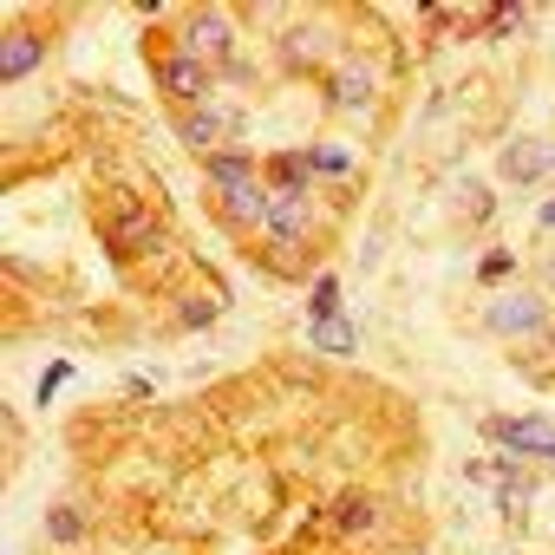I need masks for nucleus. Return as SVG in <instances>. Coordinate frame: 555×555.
<instances>
[{"instance_id": "nucleus-1", "label": "nucleus", "mask_w": 555, "mask_h": 555, "mask_svg": "<svg viewBox=\"0 0 555 555\" xmlns=\"http://www.w3.org/2000/svg\"><path fill=\"white\" fill-rule=\"evenodd\" d=\"M483 327L496 334V340H542L548 334V301L542 295H496L490 308H483Z\"/></svg>"}, {"instance_id": "nucleus-2", "label": "nucleus", "mask_w": 555, "mask_h": 555, "mask_svg": "<svg viewBox=\"0 0 555 555\" xmlns=\"http://www.w3.org/2000/svg\"><path fill=\"white\" fill-rule=\"evenodd\" d=\"M235 47V21L222 14V8H196V14H183V27H177V53H190V60H216V53H229Z\"/></svg>"}, {"instance_id": "nucleus-3", "label": "nucleus", "mask_w": 555, "mask_h": 555, "mask_svg": "<svg viewBox=\"0 0 555 555\" xmlns=\"http://www.w3.org/2000/svg\"><path fill=\"white\" fill-rule=\"evenodd\" d=\"M229 131H235V112H229V105H190V112H183V125H177V138H183L190 151H203V157L229 151V144H222Z\"/></svg>"}, {"instance_id": "nucleus-4", "label": "nucleus", "mask_w": 555, "mask_h": 555, "mask_svg": "<svg viewBox=\"0 0 555 555\" xmlns=\"http://www.w3.org/2000/svg\"><path fill=\"white\" fill-rule=\"evenodd\" d=\"M483 431L516 457H555V425L548 418H490Z\"/></svg>"}, {"instance_id": "nucleus-5", "label": "nucleus", "mask_w": 555, "mask_h": 555, "mask_svg": "<svg viewBox=\"0 0 555 555\" xmlns=\"http://www.w3.org/2000/svg\"><path fill=\"white\" fill-rule=\"evenodd\" d=\"M157 86L170 99H183V105H209V66L190 60V53H164L157 60Z\"/></svg>"}, {"instance_id": "nucleus-6", "label": "nucleus", "mask_w": 555, "mask_h": 555, "mask_svg": "<svg viewBox=\"0 0 555 555\" xmlns=\"http://www.w3.org/2000/svg\"><path fill=\"white\" fill-rule=\"evenodd\" d=\"M496 170H503V183H535V177L555 170V144L548 138H509L503 157H496Z\"/></svg>"}, {"instance_id": "nucleus-7", "label": "nucleus", "mask_w": 555, "mask_h": 555, "mask_svg": "<svg viewBox=\"0 0 555 555\" xmlns=\"http://www.w3.org/2000/svg\"><path fill=\"white\" fill-rule=\"evenodd\" d=\"M105 235H112L118 255H157V216L138 209V203H118V216H112Z\"/></svg>"}, {"instance_id": "nucleus-8", "label": "nucleus", "mask_w": 555, "mask_h": 555, "mask_svg": "<svg viewBox=\"0 0 555 555\" xmlns=\"http://www.w3.org/2000/svg\"><path fill=\"white\" fill-rule=\"evenodd\" d=\"M203 177H209L222 196H229V190H242V183H261V177H255V157H248V151H235V144H229V151H216V157H203Z\"/></svg>"}, {"instance_id": "nucleus-9", "label": "nucleus", "mask_w": 555, "mask_h": 555, "mask_svg": "<svg viewBox=\"0 0 555 555\" xmlns=\"http://www.w3.org/2000/svg\"><path fill=\"white\" fill-rule=\"evenodd\" d=\"M334 105H340V112H366V105H373V66H366V60H347V66L334 73Z\"/></svg>"}, {"instance_id": "nucleus-10", "label": "nucleus", "mask_w": 555, "mask_h": 555, "mask_svg": "<svg viewBox=\"0 0 555 555\" xmlns=\"http://www.w3.org/2000/svg\"><path fill=\"white\" fill-rule=\"evenodd\" d=\"M40 53H47L40 34H8V40H0V79H8V86L27 79V73L40 66Z\"/></svg>"}, {"instance_id": "nucleus-11", "label": "nucleus", "mask_w": 555, "mask_h": 555, "mask_svg": "<svg viewBox=\"0 0 555 555\" xmlns=\"http://www.w3.org/2000/svg\"><path fill=\"white\" fill-rule=\"evenodd\" d=\"M379 522V496H366V490H347L340 503H334V529L340 535H366Z\"/></svg>"}, {"instance_id": "nucleus-12", "label": "nucleus", "mask_w": 555, "mask_h": 555, "mask_svg": "<svg viewBox=\"0 0 555 555\" xmlns=\"http://www.w3.org/2000/svg\"><path fill=\"white\" fill-rule=\"evenodd\" d=\"M314 347H321V353H353V321H347V314L314 321Z\"/></svg>"}, {"instance_id": "nucleus-13", "label": "nucleus", "mask_w": 555, "mask_h": 555, "mask_svg": "<svg viewBox=\"0 0 555 555\" xmlns=\"http://www.w3.org/2000/svg\"><path fill=\"white\" fill-rule=\"evenodd\" d=\"M301 157H308L314 177H347V170H353V157H347L340 144H314V151H301Z\"/></svg>"}, {"instance_id": "nucleus-14", "label": "nucleus", "mask_w": 555, "mask_h": 555, "mask_svg": "<svg viewBox=\"0 0 555 555\" xmlns=\"http://www.w3.org/2000/svg\"><path fill=\"white\" fill-rule=\"evenodd\" d=\"M47 535H53V542H79V535H86V516H79L73 503H53V509H47Z\"/></svg>"}, {"instance_id": "nucleus-15", "label": "nucleus", "mask_w": 555, "mask_h": 555, "mask_svg": "<svg viewBox=\"0 0 555 555\" xmlns=\"http://www.w3.org/2000/svg\"><path fill=\"white\" fill-rule=\"evenodd\" d=\"M308 314H314V321H334V314H340V274H321V282H314Z\"/></svg>"}, {"instance_id": "nucleus-16", "label": "nucleus", "mask_w": 555, "mask_h": 555, "mask_svg": "<svg viewBox=\"0 0 555 555\" xmlns=\"http://www.w3.org/2000/svg\"><path fill=\"white\" fill-rule=\"evenodd\" d=\"M288 60H295V66H308V60H321V34H314V27H301V34H288Z\"/></svg>"}, {"instance_id": "nucleus-17", "label": "nucleus", "mask_w": 555, "mask_h": 555, "mask_svg": "<svg viewBox=\"0 0 555 555\" xmlns=\"http://www.w3.org/2000/svg\"><path fill=\"white\" fill-rule=\"evenodd\" d=\"M177 321L196 334V327H209V321H216V301H203V295H196V301H183V308H177Z\"/></svg>"}, {"instance_id": "nucleus-18", "label": "nucleus", "mask_w": 555, "mask_h": 555, "mask_svg": "<svg viewBox=\"0 0 555 555\" xmlns=\"http://www.w3.org/2000/svg\"><path fill=\"white\" fill-rule=\"evenodd\" d=\"M509 268H516V255H509V248H490V255L477 261V274H483V282H503Z\"/></svg>"}, {"instance_id": "nucleus-19", "label": "nucleus", "mask_w": 555, "mask_h": 555, "mask_svg": "<svg viewBox=\"0 0 555 555\" xmlns=\"http://www.w3.org/2000/svg\"><path fill=\"white\" fill-rule=\"evenodd\" d=\"M535 222H548V229H555V203H542V216H535Z\"/></svg>"}]
</instances>
